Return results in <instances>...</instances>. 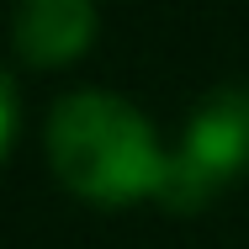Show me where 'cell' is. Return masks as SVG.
<instances>
[{
    "mask_svg": "<svg viewBox=\"0 0 249 249\" xmlns=\"http://www.w3.org/2000/svg\"><path fill=\"white\" fill-rule=\"evenodd\" d=\"M249 170V90H217L196 106L186 143L170 154V180L159 201L175 212H196L228 180Z\"/></svg>",
    "mask_w": 249,
    "mask_h": 249,
    "instance_id": "obj_2",
    "label": "cell"
},
{
    "mask_svg": "<svg viewBox=\"0 0 249 249\" xmlns=\"http://www.w3.org/2000/svg\"><path fill=\"white\" fill-rule=\"evenodd\" d=\"M48 159L74 196L90 201H138L159 196L170 180V154L138 106L111 90H74L48 117Z\"/></svg>",
    "mask_w": 249,
    "mask_h": 249,
    "instance_id": "obj_1",
    "label": "cell"
},
{
    "mask_svg": "<svg viewBox=\"0 0 249 249\" xmlns=\"http://www.w3.org/2000/svg\"><path fill=\"white\" fill-rule=\"evenodd\" d=\"M96 37V0H16V53L27 64H69Z\"/></svg>",
    "mask_w": 249,
    "mask_h": 249,
    "instance_id": "obj_3",
    "label": "cell"
}]
</instances>
